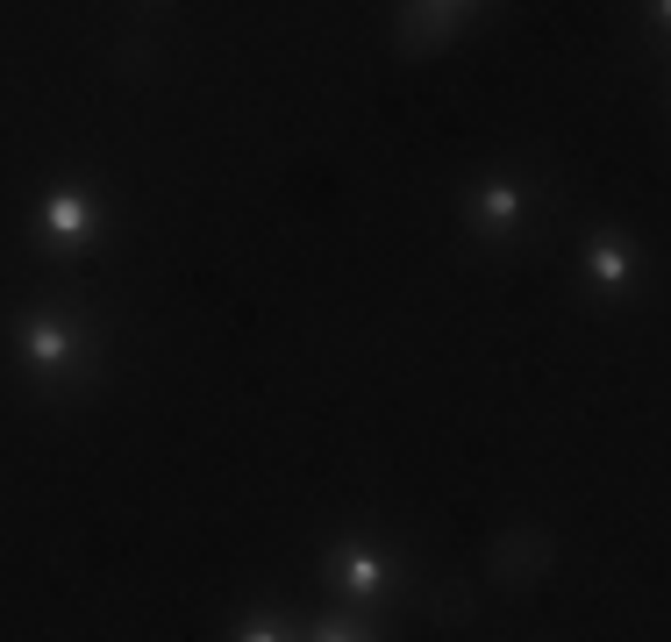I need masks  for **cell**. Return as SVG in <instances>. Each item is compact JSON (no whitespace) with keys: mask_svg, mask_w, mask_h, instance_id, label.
I'll return each mask as SVG.
<instances>
[{"mask_svg":"<svg viewBox=\"0 0 671 642\" xmlns=\"http://www.w3.org/2000/svg\"><path fill=\"white\" fill-rule=\"evenodd\" d=\"M550 556H558V543H550L543 529H500V543L485 550V571H493V585L529 592V585L550 571Z\"/></svg>","mask_w":671,"mask_h":642,"instance_id":"cell-1","label":"cell"},{"mask_svg":"<svg viewBox=\"0 0 671 642\" xmlns=\"http://www.w3.org/2000/svg\"><path fill=\"white\" fill-rule=\"evenodd\" d=\"M429 614H436V621H465V614H472V600L450 585V592H436V600H429Z\"/></svg>","mask_w":671,"mask_h":642,"instance_id":"cell-2","label":"cell"},{"mask_svg":"<svg viewBox=\"0 0 671 642\" xmlns=\"http://www.w3.org/2000/svg\"><path fill=\"white\" fill-rule=\"evenodd\" d=\"M50 222H58V229H65V236H72V229H79V222H86V214H79V200H58V207H50Z\"/></svg>","mask_w":671,"mask_h":642,"instance_id":"cell-3","label":"cell"},{"mask_svg":"<svg viewBox=\"0 0 671 642\" xmlns=\"http://www.w3.org/2000/svg\"><path fill=\"white\" fill-rule=\"evenodd\" d=\"M36 357H43V365L65 357V336H58V329H36Z\"/></svg>","mask_w":671,"mask_h":642,"instance_id":"cell-4","label":"cell"},{"mask_svg":"<svg viewBox=\"0 0 671 642\" xmlns=\"http://www.w3.org/2000/svg\"><path fill=\"white\" fill-rule=\"evenodd\" d=\"M350 585H358V592H372V585H379V564H372V556H358V564H350Z\"/></svg>","mask_w":671,"mask_h":642,"instance_id":"cell-5","label":"cell"},{"mask_svg":"<svg viewBox=\"0 0 671 642\" xmlns=\"http://www.w3.org/2000/svg\"><path fill=\"white\" fill-rule=\"evenodd\" d=\"M485 214H500V222H507V214H514V193H507V185H493V193H485Z\"/></svg>","mask_w":671,"mask_h":642,"instance_id":"cell-6","label":"cell"},{"mask_svg":"<svg viewBox=\"0 0 671 642\" xmlns=\"http://www.w3.org/2000/svg\"><path fill=\"white\" fill-rule=\"evenodd\" d=\"M243 642H272V636H243Z\"/></svg>","mask_w":671,"mask_h":642,"instance_id":"cell-7","label":"cell"}]
</instances>
